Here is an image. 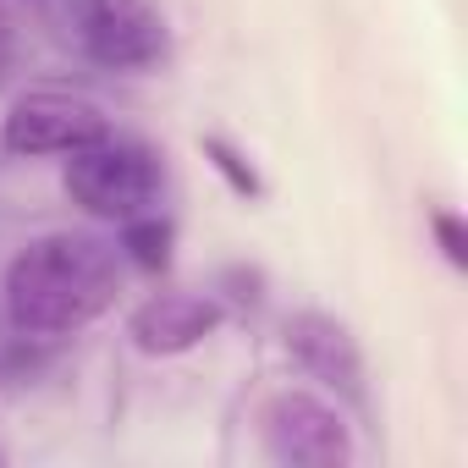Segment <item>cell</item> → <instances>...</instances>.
<instances>
[{"instance_id":"1","label":"cell","mask_w":468,"mask_h":468,"mask_svg":"<svg viewBox=\"0 0 468 468\" xmlns=\"http://www.w3.org/2000/svg\"><path fill=\"white\" fill-rule=\"evenodd\" d=\"M122 292V249L94 231H45L12 254L0 303L23 342H61L89 331Z\"/></svg>"},{"instance_id":"2","label":"cell","mask_w":468,"mask_h":468,"mask_svg":"<svg viewBox=\"0 0 468 468\" xmlns=\"http://www.w3.org/2000/svg\"><path fill=\"white\" fill-rule=\"evenodd\" d=\"M160 182H165L160 176V154L149 144H138V138H111V133L83 144V149H72L67 171H61L67 198L83 215L111 220V226L154 209L160 204Z\"/></svg>"},{"instance_id":"3","label":"cell","mask_w":468,"mask_h":468,"mask_svg":"<svg viewBox=\"0 0 468 468\" xmlns=\"http://www.w3.org/2000/svg\"><path fill=\"white\" fill-rule=\"evenodd\" d=\"M260 441H265V457L282 468H347L358 452L342 408L314 391H298V386L265 397Z\"/></svg>"},{"instance_id":"4","label":"cell","mask_w":468,"mask_h":468,"mask_svg":"<svg viewBox=\"0 0 468 468\" xmlns=\"http://www.w3.org/2000/svg\"><path fill=\"white\" fill-rule=\"evenodd\" d=\"M72 39L105 72H144L165 61V17L149 0H72Z\"/></svg>"},{"instance_id":"5","label":"cell","mask_w":468,"mask_h":468,"mask_svg":"<svg viewBox=\"0 0 468 468\" xmlns=\"http://www.w3.org/2000/svg\"><path fill=\"white\" fill-rule=\"evenodd\" d=\"M111 122L94 100L83 94H67V89H28L12 100V111L0 116V144L23 160H39V154H72L94 138H105Z\"/></svg>"},{"instance_id":"6","label":"cell","mask_w":468,"mask_h":468,"mask_svg":"<svg viewBox=\"0 0 468 468\" xmlns=\"http://www.w3.org/2000/svg\"><path fill=\"white\" fill-rule=\"evenodd\" d=\"M287 353H292V364H298L309 380H320L325 391H336V397H347V402H364V353H358V336H353L336 314H325V309H298V314L287 320Z\"/></svg>"},{"instance_id":"7","label":"cell","mask_w":468,"mask_h":468,"mask_svg":"<svg viewBox=\"0 0 468 468\" xmlns=\"http://www.w3.org/2000/svg\"><path fill=\"white\" fill-rule=\"evenodd\" d=\"M220 331V303L204 292H154L127 314V342L144 358H176L193 353Z\"/></svg>"},{"instance_id":"8","label":"cell","mask_w":468,"mask_h":468,"mask_svg":"<svg viewBox=\"0 0 468 468\" xmlns=\"http://www.w3.org/2000/svg\"><path fill=\"white\" fill-rule=\"evenodd\" d=\"M122 260H133L138 271H165L171 265V220L160 209H144V215L122 220Z\"/></svg>"},{"instance_id":"9","label":"cell","mask_w":468,"mask_h":468,"mask_svg":"<svg viewBox=\"0 0 468 468\" xmlns=\"http://www.w3.org/2000/svg\"><path fill=\"white\" fill-rule=\"evenodd\" d=\"M198 149H204V160L226 176V187L238 193V198H260V193H265V176L243 160V149H231V144H226V138H215V133H209V138H198Z\"/></svg>"},{"instance_id":"10","label":"cell","mask_w":468,"mask_h":468,"mask_svg":"<svg viewBox=\"0 0 468 468\" xmlns=\"http://www.w3.org/2000/svg\"><path fill=\"white\" fill-rule=\"evenodd\" d=\"M430 231H435V243H441L446 265L463 271V265H468V231H463V220H457L452 209H430Z\"/></svg>"},{"instance_id":"11","label":"cell","mask_w":468,"mask_h":468,"mask_svg":"<svg viewBox=\"0 0 468 468\" xmlns=\"http://www.w3.org/2000/svg\"><path fill=\"white\" fill-rule=\"evenodd\" d=\"M12 67H17V23L6 17V6H0V83H6Z\"/></svg>"},{"instance_id":"12","label":"cell","mask_w":468,"mask_h":468,"mask_svg":"<svg viewBox=\"0 0 468 468\" xmlns=\"http://www.w3.org/2000/svg\"><path fill=\"white\" fill-rule=\"evenodd\" d=\"M0 463H6V452H0Z\"/></svg>"}]
</instances>
